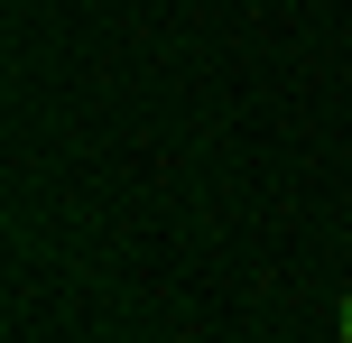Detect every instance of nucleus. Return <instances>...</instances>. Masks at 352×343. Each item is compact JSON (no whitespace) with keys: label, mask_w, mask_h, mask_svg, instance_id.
I'll use <instances>...</instances> for the list:
<instances>
[{"label":"nucleus","mask_w":352,"mask_h":343,"mask_svg":"<svg viewBox=\"0 0 352 343\" xmlns=\"http://www.w3.org/2000/svg\"><path fill=\"white\" fill-rule=\"evenodd\" d=\"M334 325H343V343H352V297H343V316H334Z\"/></svg>","instance_id":"nucleus-1"}]
</instances>
